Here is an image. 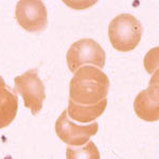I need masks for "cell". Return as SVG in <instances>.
<instances>
[{
    "label": "cell",
    "mask_w": 159,
    "mask_h": 159,
    "mask_svg": "<svg viewBox=\"0 0 159 159\" xmlns=\"http://www.w3.org/2000/svg\"><path fill=\"white\" fill-rule=\"evenodd\" d=\"M110 87L108 76L93 66H83L74 72L69 86V101L90 106L107 99Z\"/></svg>",
    "instance_id": "6da1fadb"
},
{
    "label": "cell",
    "mask_w": 159,
    "mask_h": 159,
    "mask_svg": "<svg viewBox=\"0 0 159 159\" xmlns=\"http://www.w3.org/2000/svg\"><path fill=\"white\" fill-rule=\"evenodd\" d=\"M143 27L134 15L123 13L115 17L108 25V37L112 47L119 52L133 51L140 43Z\"/></svg>",
    "instance_id": "7a4b0ae2"
},
{
    "label": "cell",
    "mask_w": 159,
    "mask_h": 159,
    "mask_svg": "<svg viewBox=\"0 0 159 159\" xmlns=\"http://www.w3.org/2000/svg\"><path fill=\"white\" fill-rule=\"evenodd\" d=\"M66 58L69 70L74 73L84 65H92L102 69L105 66L106 54L96 40L82 38L70 46Z\"/></svg>",
    "instance_id": "3957f363"
},
{
    "label": "cell",
    "mask_w": 159,
    "mask_h": 159,
    "mask_svg": "<svg viewBox=\"0 0 159 159\" xmlns=\"http://www.w3.org/2000/svg\"><path fill=\"white\" fill-rule=\"evenodd\" d=\"M14 84L15 91L22 97L25 106L31 110L32 115H37L42 110L46 99L45 85L38 76L37 69H30L16 76Z\"/></svg>",
    "instance_id": "277c9868"
},
{
    "label": "cell",
    "mask_w": 159,
    "mask_h": 159,
    "mask_svg": "<svg viewBox=\"0 0 159 159\" xmlns=\"http://www.w3.org/2000/svg\"><path fill=\"white\" fill-rule=\"evenodd\" d=\"M99 130L98 122L89 124H78L68 117L64 110L55 122V133L57 137L69 147H82Z\"/></svg>",
    "instance_id": "5b68a950"
},
{
    "label": "cell",
    "mask_w": 159,
    "mask_h": 159,
    "mask_svg": "<svg viewBox=\"0 0 159 159\" xmlns=\"http://www.w3.org/2000/svg\"><path fill=\"white\" fill-rule=\"evenodd\" d=\"M15 17L28 32H42L48 27V12L43 1L22 0L16 4Z\"/></svg>",
    "instance_id": "8992f818"
},
{
    "label": "cell",
    "mask_w": 159,
    "mask_h": 159,
    "mask_svg": "<svg viewBox=\"0 0 159 159\" xmlns=\"http://www.w3.org/2000/svg\"><path fill=\"white\" fill-rule=\"evenodd\" d=\"M135 112L141 120L155 122L159 120V84L150 85L140 91L134 101Z\"/></svg>",
    "instance_id": "52a82bcc"
},
{
    "label": "cell",
    "mask_w": 159,
    "mask_h": 159,
    "mask_svg": "<svg viewBox=\"0 0 159 159\" xmlns=\"http://www.w3.org/2000/svg\"><path fill=\"white\" fill-rule=\"evenodd\" d=\"M18 110L17 94L9 86H0V129L14 121Z\"/></svg>",
    "instance_id": "ba28073f"
},
{
    "label": "cell",
    "mask_w": 159,
    "mask_h": 159,
    "mask_svg": "<svg viewBox=\"0 0 159 159\" xmlns=\"http://www.w3.org/2000/svg\"><path fill=\"white\" fill-rule=\"evenodd\" d=\"M107 107V99L103 100L99 104L90 105V106H82V105H76L72 103L71 101L68 102L67 114L68 117L72 121L79 123H92L94 120H97L100 116L103 115Z\"/></svg>",
    "instance_id": "9c48e42d"
},
{
    "label": "cell",
    "mask_w": 159,
    "mask_h": 159,
    "mask_svg": "<svg viewBox=\"0 0 159 159\" xmlns=\"http://www.w3.org/2000/svg\"><path fill=\"white\" fill-rule=\"evenodd\" d=\"M66 159H101V155L92 141H88L82 147H67Z\"/></svg>",
    "instance_id": "30bf717a"
},
{
    "label": "cell",
    "mask_w": 159,
    "mask_h": 159,
    "mask_svg": "<svg viewBox=\"0 0 159 159\" xmlns=\"http://www.w3.org/2000/svg\"><path fill=\"white\" fill-rule=\"evenodd\" d=\"M143 65L150 74H153L159 68V46L148 51L143 60Z\"/></svg>",
    "instance_id": "8fae6325"
},
{
    "label": "cell",
    "mask_w": 159,
    "mask_h": 159,
    "mask_svg": "<svg viewBox=\"0 0 159 159\" xmlns=\"http://www.w3.org/2000/svg\"><path fill=\"white\" fill-rule=\"evenodd\" d=\"M148 84H150V85H156V84H159V68L152 74V78H151Z\"/></svg>",
    "instance_id": "7c38bea8"
},
{
    "label": "cell",
    "mask_w": 159,
    "mask_h": 159,
    "mask_svg": "<svg viewBox=\"0 0 159 159\" xmlns=\"http://www.w3.org/2000/svg\"><path fill=\"white\" fill-rule=\"evenodd\" d=\"M3 85H7V84H6V82H4L3 78L0 75V86H3Z\"/></svg>",
    "instance_id": "4fadbf2b"
}]
</instances>
